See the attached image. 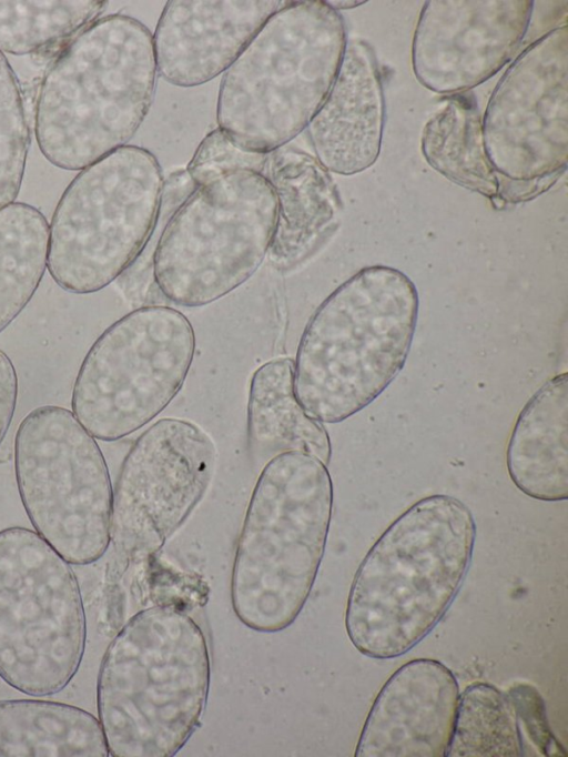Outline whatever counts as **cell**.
I'll return each instance as SVG.
<instances>
[{"instance_id":"obj_14","label":"cell","mask_w":568,"mask_h":757,"mask_svg":"<svg viewBox=\"0 0 568 757\" xmlns=\"http://www.w3.org/2000/svg\"><path fill=\"white\" fill-rule=\"evenodd\" d=\"M283 0H170L155 32L158 73L176 87L204 84L225 72Z\"/></svg>"},{"instance_id":"obj_18","label":"cell","mask_w":568,"mask_h":757,"mask_svg":"<svg viewBox=\"0 0 568 757\" xmlns=\"http://www.w3.org/2000/svg\"><path fill=\"white\" fill-rule=\"evenodd\" d=\"M247 435L253 457L268 462L298 452L326 466L332 446L322 422L310 416L294 392V360L277 357L253 374L247 402Z\"/></svg>"},{"instance_id":"obj_22","label":"cell","mask_w":568,"mask_h":757,"mask_svg":"<svg viewBox=\"0 0 568 757\" xmlns=\"http://www.w3.org/2000/svg\"><path fill=\"white\" fill-rule=\"evenodd\" d=\"M105 1L0 0V50L22 55L77 36L98 19Z\"/></svg>"},{"instance_id":"obj_11","label":"cell","mask_w":568,"mask_h":757,"mask_svg":"<svg viewBox=\"0 0 568 757\" xmlns=\"http://www.w3.org/2000/svg\"><path fill=\"white\" fill-rule=\"evenodd\" d=\"M194 352V330L184 314L166 305L138 307L88 351L73 385L72 413L94 438H123L176 396Z\"/></svg>"},{"instance_id":"obj_10","label":"cell","mask_w":568,"mask_h":757,"mask_svg":"<svg viewBox=\"0 0 568 757\" xmlns=\"http://www.w3.org/2000/svg\"><path fill=\"white\" fill-rule=\"evenodd\" d=\"M14 473L36 532L68 563L89 565L111 543L113 489L94 437L68 408L43 405L21 421Z\"/></svg>"},{"instance_id":"obj_15","label":"cell","mask_w":568,"mask_h":757,"mask_svg":"<svg viewBox=\"0 0 568 757\" xmlns=\"http://www.w3.org/2000/svg\"><path fill=\"white\" fill-rule=\"evenodd\" d=\"M367 55L355 44L344 51L333 85L308 125L316 159L335 173L359 172L377 155L382 98Z\"/></svg>"},{"instance_id":"obj_3","label":"cell","mask_w":568,"mask_h":757,"mask_svg":"<svg viewBox=\"0 0 568 757\" xmlns=\"http://www.w3.org/2000/svg\"><path fill=\"white\" fill-rule=\"evenodd\" d=\"M153 36L138 19L94 20L63 48L39 88L34 132L53 165L81 170L126 145L154 98Z\"/></svg>"},{"instance_id":"obj_1","label":"cell","mask_w":568,"mask_h":757,"mask_svg":"<svg viewBox=\"0 0 568 757\" xmlns=\"http://www.w3.org/2000/svg\"><path fill=\"white\" fill-rule=\"evenodd\" d=\"M475 542L473 512L455 496L429 495L404 511L355 572L345 610L353 646L392 659L419 644L458 595Z\"/></svg>"},{"instance_id":"obj_23","label":"cell","mask_w":568,"mask_h":757,"mask_svg":"<svg viewBox=\"0 0 568 757\" xmlns=\"http://www.w3.org/2000/svg\"><path fill=\"white\" fill-rule=\"evenodd\" d=\"M29 141L23 98L0 50V209L11 204L19 194Z\"/></svg>"},{"instance_id":"obj_2","label":"cell","mask_w":568,"mask_h":757,"mask_svg":"<svg viewBox=\"0 0 568 757\" xmlns=\"http://www.w3.org/2000/svg\"><path fill=\"white\" fill-rule=\"evenodd\" d=\"M211 664L206 638L175 605L133 615L110 642L97 706L110 756L172 757L201 724Z\"/></svg>"},{"instance_id":"obj_6","label":"cell","mask_w":568,"mask_h":757,"mask_svg":"<svg viewBox=\"0 0 568 757\" xmlns=\"http://www.w3.org/2000/svg\"><path fill=\"white\" fill-rule=\"evenodd\" d=\"M341 17L324 1H290L274 12L224 72L220 128L240 148L286 145L324 103L344 54Z\"/></svg>"},{"instance_id":"obj_5","label":"cell","mask_w":568,"mask_h":757,"mask_svg":"<svg viewBox=\"0 0 568 757\" xmlns=\"http://www.w3.org/2000/svg\"><path fill=\"white\" fill-rule=\"evenodd\" d=\"M333 512V483L318 458L277 455L263 467L237 539L231 603L260 633L290 627L314 586Z\"/></svg>"},{"instance_id":"obj_20","label":"cell","mask_w":568,"mask_h":757,"mask_svg":"<svg viewBox=\"0 0 568 757\" xmlns=\"http://www.w3.org/2000/svg\"><path fill=\"white\" fill-rule=\"evenodd\" d=\"M49 225L26 203L0 209V333L22 312L47 269Z\"/></svg>"},{"instance_id":"obj_19","label":"cell","mask_w":568,"mask_h":757,"mask_svg":"<svg viewBox=\"0 0 568 757\" xmlns=\"http://www.w3.org/2000/svg\"><path fill=\"white\" fill-rule=\"evenodd\" d=\"M99 719L69 704L0 700V757H108Z\"/></svg>"},{"instance_id":"obj_12","label":"cell","mask_w":568,"mask_h":757,"mask_svg":"<svg viewBox=\"0 0 568 757\" xmlns=\"http://www.w3.org/2000/svg\"><path fill=\"white\" fill-rule=\"evenodd\" d=\"M216 463L211 437L195 424L162 418L126 454L113 492L112 529L128 556L151 555L206 493Z\"/></svg>"},{"instance_id":"obj_16","label":"cell","mask_w":568,"mask_h":757,"mask_svg":"<svg viewBox=\"0 0 568 757\" xmlns=\"http://www.w3.org/2000/svg\"><path fill=\"white\" fill-rule=\"evenodd\" d=\"M262 175L277 200V218L268 250L277 268H290L326 235L339 210L327 170L308 153L286 145L267 154Z\"/></svg>"},{"instance_id":"obj_21","label":"cell","mask_w":568,"mask_h":757,"mask_svg":"<svg viewBox=\"0 0 568 757\" xmlns=\"http://www.w3.org/2000/svg\"><path fill=\"white\" fill-rule=\"evenodd\" d=\"M524 744L519 721L507 695L476 682L459 693L446 757H519Z\"/></svg>"},{"instance_id":"obj_25","label":"cell","mask_w":568,"mask_h":757,"mask_svg":"<svg viewBox=\"0 0 568 757\" xmlns=\"http://www.w3.org/2000/svg\"><path fill=\"white\" fill-rule=\"evenodd\" d=\"M517 719L524 723L526 731L538 750L545 756H566L548 725L545 704L539 692L529 684H515L507 693Z\"/></svg>"},{"instance_id":"obj_7","label":"cell","mask_w":568,"mask_h":757,"mask_svg":"<svg viewBox=\"0 0 568 757\" xmlns=\"http://www.w3.org/2000/svg\"><path fill=\"white\" fill-rule=\"evenodd\" d=\"M277 200L261 174L239 170L197 185L163 228L153 282L170 302L199 307L247 281L268 254Z\"/></svg>"},{"instance_id":"obj_9","label":"cell","mask_w":568,"mask_h":757,"mask_svg":"<svg viewBox=\"0 0 568 757\" xmlns=\"http://www.w3.org/2000/svg\"><path fill=\"white\" fill-rule=\"evenodd\" d=\"M87 618L73 569L37 532L0 531V677L51 696L78 673Z\"/></svg>"},{"instance_id":"obj_24","label":"cell","mask_w":568,"mask_h":757,"mask_svg":"<svg viewBox=\"0 0 568 757\" xmlns=\"http://www.w3.org/2000/svg\"><path fill=\"white\" fill-rule=\"evenodd\" d=\"M266 161L267 154L240 148L220 128H216L201 141L186 171L194 183L201 185L239 170L262 174Z\"/></svg>"},{"instance_id":"obj_13","label":"cell","mask_w":568,"mask_h":757,"mask_svg":"<svg viewBox=\"0 0 568 757\" xmlns=\"http://www.w3.org/2000/svg\"><path fill=\"white\" fill-rule=\"evenodd\" d=\"M459 693L455 675L443 663H405L378 692L354 756L446 757Z\"/></svg>"},{"instance_id":"obj_26","label":"cell","mask_w":568,"mask_h":757,"mask_svg":"<svg viewBox=\"0 0 568 757\" xmlns=\"http://www.w3.org/2000/svg\"><path fill=\"white\" fill-rule=\"evenodd\" d=\"M17 400V372L9 356L0 350V445L12 422Z\"/></svg>"},{"instance_id":"obj_4","label":"cell","mask_w":568,"mask_h":757,"mask_svg":"<svg viewBox=\"0 0 568 757\" xmlns=\"http://www.w3.org/2000/svg\"><path fill=\"white\" fill-rule=\"evenodd\" d=\"M414 282L384 265L361 269L315 310L294 361L305 412L339 423L368 406L405 365L418 319Z\"/></svg>"},{"instance_id":"obj_8","label":"cell","mask_w":568,"mask_h":757,"mask_svg":"<svg viewBox=\"0 0 568 757\" xmlns=\"http://www.w3.org/2000/svg\"><path fill=\"white\" fill-rule=\"evenodd\" d=\"M163 181L155 157L135 145L82 169L49 228L47 269L55 283L89 294L119 279L152 235Z\"/></svg>"},{"instance_id":"obj_17","label":"cell","mask_w":568,"mask_h":757,"mask_svg":"<svg viewBox=\"0 0 568 757\" xmlns=\"http://www.w3.org/2000/svg\"><path fill=\"white\" fill-rule=\"evenodd\" d=\"M515 486L544 502L568 498V374L548 380L520 411L506 448Z\"/></svg>"}]
</instances>
